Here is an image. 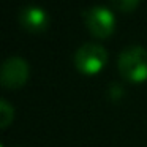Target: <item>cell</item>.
Masks as SVG:
<instances>
[{
    "mask_svg": "<svg viewBox=\"0 0 147 147\" xmlns=\"http://www.w3.org/2000/svg\"><path fill=\"white\" fill-rule=\"evenodd\" d=\"M119 71L130 82H144L147 79V51L138 45L128 46L119 55Z\"/></svg>",
    "mask_w": 147,
    "mask_h": 147,
    "instance_id": "6da1fadb",
    "label": "cell"
},
{
    "mask_svg": "<svg viewBox=\"0 0 147 147\" xmlns=\"http://www.w3.org/2000/svg\"><path fill=\"white\" fill-rule=\"evenodd\" d=\"M108 63V52L101 45L84 43L74 52V65L84 74H96Z\"/></svg>",
    "mask_w": 147,
    "mask_h": 147,
    "instance_id": "7a4b0ae2",
    "label": "cell"
},
{
    "mask_svg": "<svg viewBox=\"0 0 147 147\" xmlns=\"http://www.w3.org/2000/svg\"><path fill=\"white\" fill-rule=\"evenodd\" d=\"M84 24L89 29V32L96 38H108L112 35L115 29V18L111 10L105 7H90L84 10L82 13Z\"/></svg>",
    "mask_w": 147,
    "mask_h": 147,
    "instance_id": "3957f363",
    "label": "cell"
},
{
    "mask_svg": "<svg viewBox=\"0 0 147 147\" xmlns=\"http://www.w3.org/2000/svg\"><path fill=\"white\" fill-rule=\"evenodd\" d=\"M29 79V63L22 57L11 55L2 65L0 71V82L7 89L22 87Z\"/></svg>",
    "mask_w": 147,
    "mask_h": 147,
    "instance_id": "277c9868",
    "label": "cell"
},
{
    "mask_svg": "<svg viewBox=\"0 0 147 147\" xmlns=\"http://www.w3.org/2000/svg\"><path fill=\"white\" fill-rule=\"evenodd\" d=\"M19 24L29 33H41L49 27V16L41 7L27 5L19 13Z\"/></svg>",
    "mask_w": 147,
    "mask_h": 147,
    "instance_id": "5b68a950",
    "label": "cell"
},
{
    "mask_svg": "<svg viewBox=\"0 0 147 147\" xmlns=\"http://www.w3.org/2000/svg\"><path fill=\"white\" fill-rule=\"evenodd\" d=\"M14 119V109L7 100H0V127L7 128Z\"/></svg>",
    "mask_w": 147,
    "mask_h": 147,
    "instance_id": "8992f818",
    "label": "cell"
},
{
    "mask_svg": "<svg viewBox=\"0 0 147 147\" xmlns=\"http://www.w3.org/2000/svg\"><path fill=\"white\" fill-rule=\"evenodd\" d=\"M111 3L120 11H133L138 7L139 0H111Z\"/></svg>",
    "mask_w": 147,
    "mask_h": 147,
    "instance_id": "52a82bcc",
    "label": "cell"
},
{
    "mask_svg": "<svg viewBox=\"0 0 147 147\" xmlns=\"http://www.w3.org/2000/svg\"><path fill=\"white\" fill-rule=\"evenodd\" d=\"M108 93H109V98L114 100V101H117V100H120L122 96H123V87H122L120 84L114 82V84H111V86H109Z\"/></svg>",
    "mask_w": 147,
    "mask_h": 147,
    "instance_id": "ba28073f",
    "label": "cell"
}]
</instances>
